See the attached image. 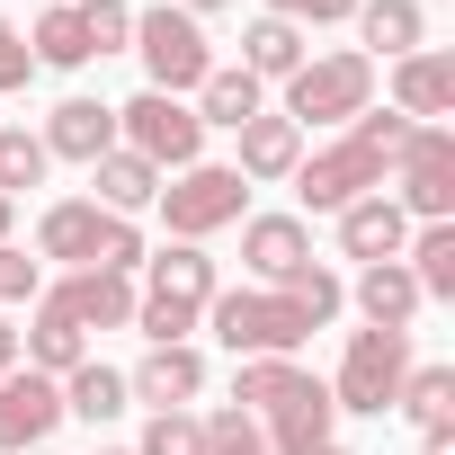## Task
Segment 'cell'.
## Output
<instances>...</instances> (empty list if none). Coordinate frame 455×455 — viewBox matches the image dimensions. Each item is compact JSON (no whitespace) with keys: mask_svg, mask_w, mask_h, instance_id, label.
Segmentation results:
<instances>
[{"mask_svg":"<svg viewBox=\"0 0 455 455\" xmlns=\"http://www.w3.org/2000/svg\"><path fill=\"white\" fill-rule=\"evenodd\" d=\"M233 402H251L268 455H313V446H331V419H339V411H331V384H313V375L286 366V357H242Z\"/></svg>","mask_w":455,"mask_h":455,"instance_id":"cell-1","label":"cell"},{"mask_svg":"<svg viewBox=\"0 0 455 455\" xmlns=\"http://www.w3.org/2000/svg\"><path fill=\"white\" fill-rule=\"evenodd\" d=\"M143 268H152V286L134 295V331H143L152 348H188L196 313L214 304V259H205L196 242H179V251H161V259H143Z\"/></svg>","mask_w":455,"mask_h":455,"instance_id":"cell-2","label":"cell"},{"mask_svg":"<svg viewBox=\"0 0 455 455\" xmlns=\"http://www.w3.org/2000/svg\"><path fill=\"white\" fill-rule=\"evenodd\" d=\"M36 251H45V259H72V268H108V277H134V268H143L134 223H125V214H108V205H90V196H63V205H45V223H36Z\"/></svg>","mask_w":455,"mask_h":455,"instance_id":"cell-3","label":"cell"},{"mask_svg":"<svg viewBox=\"0 0 455 455\" xmlns=\"http://www.w3.org/2000/svg\"><path fill=\"white\" fill-rule=\"evenodd\" d=\"M402 375H411V331H357V339H348V357H339L331 411L384 419V411L402 402Z\"/></svg>","mask_w":455,"mask_h":455,"instance_id":"cell-4","label":"cell"},{"mask_svg":"<svg viewBox=\"0 0 455 455\" xmlns=\"http://www.w3.org/2000/svg\"><path fill=\"white\" fill-rule=\"evenodd\" d=\"M214 339L233 348V357H286V348H304V339H313V313H304V304H286V295L242 286V295H214Z\"/></svg>","mask_w":455,"mask_h":455,"instance_id":"cell-5","label":"cell"},{"mask_svg":"<svg viewBox=\"0 0 455 455\" xmlns=\"http://www.w3.org/2000/svg\"><path fill=\"white\" fill-rule=\"evenodd\" d=\"M134 54H143L161 99H179V90H196L214 72V45H205V28L188 10H134Z\"/></svg>","mask_w":455,"mask_h":455,"instance_id":"cell-6","label":"cell"},{"mask_svg":"<svg viewBox=\"0 0 455 455\" xmlns=\"http://www.w3.org/2000/svg\"><path fill=\"white\" fill-rule=\"evenodd\" d=\"M375 99V63L366 54H322L286 81V125H348Z\"/></svg>","mask_w":455,"mask_h":455,"instance_id":"cell-7","label":"cell"},{"mask_svg":"<svg viewBox=\"0 0 455 455\" xmlns=\"http://www.w3.org/2000/svg\"><path fill=\"white\" fill-rule=\"evenodd\" d=\"M242 170H223V161H188L179 170V188H161L152 205L170 214V233L179 242H205V233H223V223H242Z\"/></svg>","mask_w":455,"mask_h":455,"instance_id":"cell-8","label":"cell"},{"mask_svg":"<svg viewBox=\"0 0 455 455\" xmlns=\"http://www.w3.org/2000/svg\"><path fill=\"white\" fill-rule=\"evenodd\" d=\"M116 134H125V152H143L152 170H188L196 143H205L196 108H188V99H161V90H143L134 108H116Z\"/></svg>","mask_w":455,"mask_h":455,"instance_id":"cell-9","label":"cell"},{"mask_svg":"<svg viewBox=\"0 0 455 455\" xmlns=\"http://www.w3.org/2000/svg\"><path fill=\"white\" fill-rule=\"evenodd\" d=\"M295 188H304V205H313V214H339V205H357V196H375V188H384V152L348 134V143H331V152L295 161Z\"/></svg>","mask_w":455,"mask_h":455,"instance_id":"cell-10","label":"cell"},{"mask_svg":"<svg viewBox=\"0 0 455 455\" xmlns=\"http://www.w3.org/2000/svg\"><path fill=\"white\" fill-rule=\"evenodd\" d=\"M402 214H428V223H455V134L446 125H411L402 143Z\"/></svg>","mask_w":455,"mask_h":455,"instance_id":"cell-11","label":"cell"},{"mask_svg":"<svg viewBox=\"0 0 455 455\" xmlns=\"http://www.w3.org/2000/svg\"><path fill=\"white\" fill-rule=\"evenodd\" d=\"M54 419H63V384L54 375H0V455H28V446H45L54 437Z\"/></svg>","mask_w":455,"mask_h":455,"instance_id":"cell-12","label":"cell"},{"mask_svg":"<svg viewBox=\"0 0 455 455\" xmlns=\"http://www.w3.org/2000/svg\"><path fill=\"white\" fill-rule=\"evenodd\" d=\"M446 108H455V54H437V45L402 54V63H393V116H411V125H437Z\"/></svg>","mask_w":455,"mask_h":455,"instance_id":"cell-13","label":"cell"},{"mask_svg":"<svg viewBox=\"0 0 455 455\" xmlns=\"http://www.w3.org/2000/svg\"><path fill=\"white\" fill-rule=\"evenodd\" d=\"M402 242H411V214H402L384 188L357 196V205H339V251H348V259L375 268V259H402Z\"/></svg>","mask_w":455,"mask_h":455,"instance_id":"cell-14","label":"cell"},{"mask_svg":"<svg viewBox=\"0 0 455 455\" xmlns=\"http://www.w3.org/2000/svg\"><path fill=\"white\" fill-rule=\"evenodd\" d=\"M36 143L63 152V161H108V152H116V108H99V99H63V108L45 116Z\"/></svg>","mask_w":455,"mask_h":455,"instance_id":"cell-15","label":"cell"},{"mask_svg":"<svg viewBox=\"0 0 455 455\" xmlns=\"http://www.w3.org/2000/svg\"><path fill=\"white\" fill-rule=\"evenodd\" d=\"M54 304L81 322V331H125L134 322V277H108V268H81L72 286H54Z\"/></svg>","mask_w":455,"mask_h":455,"instance_id":"cell-16","label":"cell"},{"mask_svg":"<svg viewBox=\"0 0 455 455\" xmlns=\"http://www.w3.org/2000/svg\"><path fill=\"white\" fill-rule=\"evenodd\" d=\"M242 259H251V277L286 286V277L313 259V242H304V223H295V214H259V223H242Z\"/></svg>","mask_w":455,"mask_h":455,"instance_id":"cell-17","label":"cell"},{"mask_svg":"<svg viewBox=\"0 0 455 455\" xmlns=\"http://www.w3.org/2000/svg\"><path fill=\"white\" fill-rule=\"evenodd\" d=\"M196 384H205V357H196V348H152V357L125 375V393H134V402H152V411L196 402Z\"/></svg>","mask_w":455,"mask_h":455,"instance_id":"cell-18","label":"cell"},{"mask_svg":"<svg viewBox=\"0 0 455 455\" xmlns=\"http://www.w3.org/2000/svg\"><path fill=\"white\" fill-rule=\"evenodd\" d=\"M428 295L411 286V268L402 259H375L366 277H357V313H366V331H411V313H419Z\"/></svg>","mask_w":455,"mask_h":455,"instance_id":"cell-19","label":"cell"},{"mask_svg":"<svg viewBox=\"0 0 455 455\" xmlns=\"http://www.w3.org/2000/svg\"><path fill=\"white\" fill-rule=\"evenodd\" d=\"M402 411L428 428V455H446V446H455V366H419V375H402Z\"/></svg>","mask_w":455,"mask_h":455,"instance_id":"cell-20","label":"cell"},{"mask_svg":"<svg viewBox=\"0 0 455 455\" xmlns=\"http://www.w3.org/2000/svg\"><path fill=\"white\" fill-rule=\"evenodd\" d=\"M295 161H304V125H286V116L242 125V179H295Z\"/></svg>","mask_w":455,"mask_h":455,"instance_id":"cell-21","label":"cell"},{"mask_svg":"<svg viewBox=\"0 0 455 455\" xmlns=\"http://www.w3.org/2000/svg\"><path fill=\"white\" fill-rule=\"evenodd\" d=\"M357 28H366V45H375V54H393V63L428 45V19H419V0H357ZM375 54H366V63H375Z\"/></svg>","mask_w":455,"mask_h":455,"instance_id":"cell-22","label":"cell"},{"mask_svg":"<svg viewBox=\"0 0 455 455\" xmlns=\"http://www.w3.org/2000/svg\"><path fill=\"white\" fill-rule=\"evenodd\" d=\"M251 116H268V108H259V81H251L242 63H233V72L214 63V72L196 81V125H233V134H242Z\"/></svg>","mask_w":455,"mask_h":455,"instance_id":"cell-23","label":"cell"},{"mask_svg":"<svg viewBox=\"0 0 455 455\" xmlns=\"http://www.w3.org/2000/svg\"><path fill=\"white\" fill-rule=\"evenodd\" d=\"M90 179H99L90 205H108V214H134V205L161 196V170H152L143 152H108V161H90Z\"/></svg>","mask_w":455,"mask_h":455,"instance_id":"cell-24","label":"cell"},{"mask_svg":"<svg viewBox=\"0 0 455 455\" xmlns=\"http://www.w3.org/2000/svg\"><path fill=\"white\" fill-rule=\"evenodd\" d=\"M242 72H251V81H295V72H304V36H295L286 19H259V28L242 36Z\"/></svg>","mask_w":455,"mask_h":455,"instance_id":"cell-25","label":"cell"},{"mask_svg":"<svg viewBox=\"0 0 455 455\" xmlns=\"http://www.w3.org/2000/svg\"><path fill=\"white\" fill-rule=\"evenodd\" d=\"M81 339H90V331H81V322H72L54 295H45V304H36V331H28V348H36V375H72V366H81Z\"/></svg>","mask_w":455,"mask_h":455,"instance_id":"cell-26","label":"cell"},{"mask_svg":"<svg viewBox=\"0 0 455 455\" xmlns=\"http://www.w3.org/2000/svg\"><path fill=\"white\" fill-rule=\"evenodd\" d=\"M125 402H134V393H125V375H116V366H90V357H81V366H72V384H63V411H72V419H90V428H99V419H116Z\"/></svg>","mask_w":455,"mask_h":455,"instance_id":"cell-27","label":"cell"},{"mask_svg":"<svg viewBox=\"0 0 455 455\" xmlns=\"http://www.w3.org/2000/svg\"><path fill=\"white\" fill-rule=\"evenodd\" d=\"M28 54L54 63V72H81V63H90V28H81V10H63V0H54V10L36 19V36H28Z\"/></svg>","mask_w":455,"mask_h":455,"instance_id":"cell-28","label":"cell"},{"mask_svg":"<svg viewBox=\"0 0 455 455\" xmlns=\"http://www.w3.org/2000/svg\"><path fill=\"white\" fill-rule=\"evenodd\" d=\"M402 259H411L419 295H455V223H428L419 242H402Z\"/></svg>","mask_w":455,"mask_h":455,"instance_id":"cell-29","label":"cell"},{"mask_svg":"<svg viewBox=\"0 0 455 455\" xmlns=\"http://www.w3.org/2000/svg\"><path fill=\"white\" fill-rule=\"evenodd\" d=\"M45 161H54V152H45V143H36L28 125H0V196L36 188V179H45Z\"/></svg>","mask_w":455,"mask_h":455,"instance_id":"cell-30","label":"cell"},{"mask_svg":"<svg viewBox=\"0 0 455 455\" xmlns=\"http://www.w3.org/2000/svg\"><path fill=\"white\" fill-rule=\"evenodd\" d=\"M277 295H286V304H304V313H313V331H322V322L339 313V277H331L322 259H304V268H295V277H286Z\"/></svg>","mask_w":455,"mask_h":455,"instance_id":"cell-31","label":"cell"},{"mask_svg":"<svg viewBox=\"0 0 455 455\" xmlns=\"http://www.w3.org/2000/svg\"><path fill=\"white\" fill-rule=\"evenodd\" d=\"M196 428H205V455H268V437H259L251 411H214V419H196Z\"/></svg>","mask_w":455,"mask_h":455,"instance_id":"cell-32","label":"cell"},{"mask_svg":"<svg viewBox=\"0 0 455 455\" xmlns=\"http://www.w3.org/2000/svg\"><path fill=\"white\" fill-rule=\"evenodd\" d=\"M134 455H205V428H196L188 411H152V428H143Z\"/></svg>","mask_w":455,"mask_h":455,"instance_id":"cell-33","label":"cell"},{"mask_svg":"<svg viewBox=\"0 0 455 455\" xmlns=\"http://www.w3.org/2000/svg\"><path fill=\"white\" fill-rule=\"evenodd\" d=\"M81 28H90V54H116L134 36V10L125 0H81Z\"/></svg>","mask_w":455,"mask_h":455,"instance_id":"cell-34","label":"cell"},{"mask_svg":"<svg viewBox=\"0 0 455 455\" xmlns=\"http://www.w3.org/2000/svg\"><path fill=\"white\" fill-rule=\"evenodd\" d=\"M348 134H357V143H375L384 161H402V143H411V116H375V108H366V116H348Z\"/></svg>","mask_w":455,"mask_h":455,"instance_id":"cell-35","label":"cell"},{"mask_svg":"<svg viewBox=\"0 0 455 455\" xmlns=\"http://www.w3.org/2000/svg\"><path fill=\"white\" fill-rule=\"evenodd\" d=\"M268 19H313V28H331V19H357V0H268Z\"/></svg>","mask_w":455,"mask_h":455,"instance_id":"cell-36","label":"cell"},{"mask_svg":"<svg viewBox=\"0 0 455 455\" xmlns=\"http://www.w3.org/2000/svg\"><path fill=\"white\" fill-rule=\"evenodd\" d=\"M28 72H36V54H28V36L0 19V90H28Z\"/></svg>","mask_w":455,"mask_h":455,"instance_id":"cell-37","label":"cell"},{"mask_svg":"<svg viewBox=\"0 0 455 455\" xmlns=\"http://www.w3.org/2000/svg\"><path fill=\"white\" fill-rule=\"evenodd\" d=\"M28 295H36V259L0 242V304H28Z\"/></svg>","mask_w":455,"mask_h":455,"instance_id":"cell-38","label":"cell"},{"mask_svg":"<svg viewBox=\"0 0 455 455\" xmlns=\"http://www.w3.org/2000/svg\"><path fill=\"white\" fill-rule=\"evenodd\" d=\"M10 366H19V331H10V322H0V375H10Z\"/></svg>","mask_w":455,"mask_h":455,"instance_id":"cell-39","label":"cell"},{"mask_svg":"<svg viewBox=\"0 0 455 455\" xmlns=\"http://www.w3.org/2000/svg\"><path fill=\"white\" fill-rule=\"evenodd\" d=\"M179 10H188V19H205V10H233V0H179Z\"/></svg>","mask_w":455,"mask_h":455,"instance_id":"cell-40","label":"cell"},{"mask_svg":"<svg viewBox=\"0 0 455 455\" xmlns=\"http://www.w3.org/2000/svg\"><path fill=\"white\" fill-rule=\"evenodd\" d=\"M0 242H10V196H0Z\"/></svg>","mask_w":455,"mask_h":455,"instance_id":"cell-41","label":"cell"},{"mask_svg":"<svg viewBox=\"0 0 455 455\" xmlns=\"http://www.w3.org/2000/svg\"><path fill=\"white\" fill-rule=\"evenodd\" d=\"M313 455H348V446H313Z\"/></svg>","mask_w":455,"mask_h":455,"instance_id":"cell-42","label":"cell"},{"mask_svg":"<svg viewBox=\"0 0 455 455\" xmlns=\"http://www.w3.org/2000/svg\"><path fill=\"white\" fill-rule=\"evenodd\" d=\"M45 10H54V0H45Z\"/></svg>","mask_w":455,"mask_h":455,"instance_id":"cell-43","label":"cell"}]
</instances>
